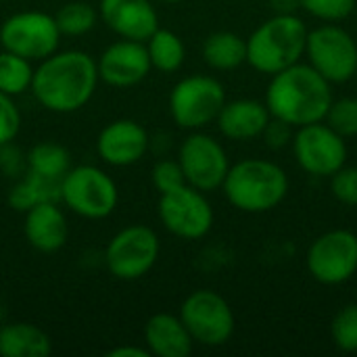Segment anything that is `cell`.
Listing matches in <instances>:
<instances>
[{
    "instance_id": "obj_1",
    "label": "cell",
    "mask_w": 357,
    "mask_h": 357,
    "mask_svg": "<svg viewBox=\"0 0 357 357\" xmlns=\"http://www.w3.org/2000/svg\"><path fill=\"white\" fill-rule=\"evenodd\" d=\"M100 77L96 59L84 50H56L33 69L29 92L50 113H75L84 109L96 92Z\"/></svg>"
},
{
    "instance_id": "obj_2",
    "label": "cell",
    "mask_w": 357,
    "mask_h": 357,
    "mask_svg": "<svg viewBox=\"0 0 357 357\" xmlns=\"http://www.w3.org/2000/svg\"><path fill=\"white\" fill-rule=\"evenodd\" d=\"M333 98V84L310 63L299 61L272 75L264 100L272 117L301 128L324 121Z\"/></svg>"
},
{
    "instance_id": "obj_3",
    "label": "cell",
    "mask_w": 357,
    "mask_h": 357,
    "mask_svg": "<svg viewBox=\"0 0 357 357\" xmlns=\"http://www.w3.org/2000/svg\"><path fill=\"white\" fill-rule=\"evenodd\" d=\"M289 188L291 180L282 165L249 157L230 165L220 190L236 211L268 213L287 199Z\"/></svg>"
},
{
    "instance_id": "obj_4",
    "label": "cell",
    "mask_w": 357,
    "mask_h": 357,
    "mask_svg": "<svg viewBox=\"0 0 357 357\" xmlns=\"http://www.w3.org/2000/svg\"><path fill=\"white\" fill-rule=\"evenodd\" d=\"M307 23L299 15H272L247 38V65L274 75L305 56Z\"/></svg>"
},
{
    "instance_id": "obj_5",
    "label": "cell",
    "mask_w": 357,
    "mask_h": 357,
    "mask_svg": "<svg viewBox=\"0 0 357 357\" xmlns=\"http://www.w3.org/2000/svg\"><path fill=\"white\" fill-rule=\"evenodd\" d=\"M61 203L79 218L105 220L117 209L119 188L96 165H71L61 180Z\"/></svg>"
},
{
    "instance_id": "obj_6",
    "label": "cell",
    "mask_w": 357,
    "mask_h": 357,
    "mask_svg": "<svg viewBox=\"0 0 357 357\" xmlns=\"http://www.w3.org/2000/svg\"><path fill=\"white\" fill-rule=\"evenodd\" d=\"M226 100V88L218 77L186 75L169 92V115L182 130H203L215 123Z\"/></svg>"
},
{
    "instance_id": "obj_7",
    "label": "cell",
    "mask_w": 357,
    "mask_h": 357,
    "mask_svg": "<svg viewBox=\"0 0 357 357\" xmlns=\"http://www.w3.org/2000/svg\"><path fill=\"white\" fill-rule=\"evenodd\" d=\"M161 243L146 224H132L111 236L102 253L109 274L117 280H140L159 261Z\"/></svg>"
},
{
    "instance_id": "obj_8",
    "label": "cell",
    "mask_w": 357,
    "mask_h": 357,
    "mask_svg": "<svg viewBox=\"0 0 357 357\" xmlns=\"http://www.w3.org/2000/svg\"><path fill=\"white\" fill-rule=\"evenodd\" d=\"M178 316L192 341L203 347L226 345L236 328V318L230 303L211 289H197L186 295Z\"/></svg>"
},
{
    "instance_id": "obj_9",
    "label": "cell",
    "mask_w": 357,
    "mask_h": 357,
    "mask_svg": "<svg viewBox=\"0 0 357 357\" xmlns=\"http://www.w3.org/2000/svg\"><path fill=\"white\" fill-rule=\"evenodd\" d=\"M305 59L333 86L347 84L357 71L356 38L339 23H322L307 31Z\"/></svg>"
},
{
    "instance_id": "obj_10",
    "label": "cell",
    "mask_w": 357,
    "mask_h": 357,
    "mask_svg": "<svg viewBox=\"0 0 357 357\" xmlns=\"http://www.w3.org/2000/svg\"><path fill=\"white\" fill-rule=\"evenodd\" d=\"M61 38L54 15L44 10H19L0 23V46L31 63L56 52Z\"/></svg>"
},
{
    "instance_id": "obj_11",
    "label": "cell",
    "mask_w": 357,
    "mask_h": 357,
    "mask_svg": "<svg viewBox=\"0 0 357 357\" xmlns=\"http://www.w3.org/2000/svg\"><path fill=\"white\" fill-rule=\"evenodd\" d=\"M157 215L163 228L172 236L182 241L205 238L215 222V213L207 199V192H201L188 184L159 195Z\"/></svg>"
},
{
    "instance_id": "obj_12",
    "label": "cell",
    "mask_w": 357,
    "mask_h": 357,
    "mask_svg": "<svg viewBox=\"0 0 357 357\" xmlns=\"http://www.w3.org/2000/svg\"><path fill=\"white\" fill-rule=\"evenodd\" d=\"M291 146L297 165L312 178H331L347 165L349 159L347 138L335 132L326 121L295 128Z\"/></svg>"
},
{
    "instance_id": "obj_13",
    "label": "cell",
    "mask_w": 357,
    "mask_h": 357,
    "mask_svg": "<svg viewBox=\"0 0 357 357\" xmlns=\"http://www.w3.org/2000/svg\"><path fill=\"white\" fill-rule=\"evenodd\" d=\"M310 276L324 287H339L357 274V234L345 228L328 230L312 241L305 253Z\"/></svg>"
},
{
    "instance_id": "obj_14",
    "label": "cell",
    "mask_w": 357,
    "mask_h": 357,
    "mask_svg": "<svg viewBox=\"0 0 357 357\" xmlns=\"http://www.w3.org/2000/svg\"><path fill=\"white\" fill-rule=\"evenodd\" d=\"M178 163L184 172L186 184L201 192L220 190L232 165L224 144L201 130L190 132L182 140L178 149Z\"/></svg>"
},
{
    "instance_id": "obj_15",
    "label": "cell",
    "mask_w": 357,
    "mask_h": 357,
    "mask_svg": "<svg viewBox=\"0 0 357 357\" xmlns=\"http://www.w3.org/2000/svg\"><path fill=\"white\" fill-rule=\"evenodd\" d=\"M96 67L100 82L113 88H132L146 79L153 69L144 42L123 38L102 50L96 59Z\"/></svg>"
},
{
    "instance_id": "obj_16",
    "label": "cell",
    "mask_w": 357,
    "mask_h": 357,
    "mask_svg": "<svg viewBox=\"0 0 357 357\" xmlns=\"http://www.w3.org/2000/svg\"><path fill=\"white\" fill-rule=\"evenodd\" d=\"M151 136L146 128L134 119H115L107 123L96 138L98 157L113 167H130L149 153Z\"/></svg>"
},
{
    "instance_id": "obj_17",
    "label": "cell",
    "mask_w": 357,
    "mask_h": 357,
    "mask_svg": "<svg viewBox=\"0 0 357 357\" xmlns=\"http://www.w3.org/2000/svg\"><path fill=\"white\" fill-rule=\"evenodd\" d=\"M98 17L123 40L146 42L159 27V15L151 0H100Z\"/></svg>"
},
{
    "instance_id": "obj_18",
    "label": "cell",
    "mask_w": 357,
    "mask_h": 357,
    "mask_svg": "<svg viewBox=\"0 0 357 357\" xmlns=\"http://www.w3.org/2000/svg\"><path fill=\"white\" fill-rule=\"evenodd\" d=\"M23 215V234L31 249L40 253H56L67 245L69 224L59 203H38Z\"/></svg>"
},
{
    "instance_id": "obj_19",
    "label": "cell",
    "mask_w": 357,
    "mask_h": 357,
    "mask_svg": "<svg viewBox=\"0 0 357 357\" xmlns=\"http://www.w3.org/2000/svg\"><path fill=\"white\" fill-rule=\"evenodd\" d=\"M270 119L272 115L266 100L234 98V100H226L215 123L224 138L234 142H249L261 138Z\"/></svg>"
},
{
    "instance_id": "obj_20",
    "label": "cell",
    "mask_w": 357,
    "mask_h": 357,
    "mask_svg": "<svg viewBox=\"0 0 357 357\" xmlns=\"http://www.w3.org/2000/svg\"><path fill=\"white\" fill-rule=\"evenodd\" d=\"M144 347L157 357H188L195 341L186 331L184 322L176 314L159 312L144 324Z\"/></svg>"
},
{
    "instance_id": "obj_21",
    "label": "cell",
    "mask_w": 357,
    "mask_h": 357,
    "mask_svg": "<svg viewBox=\"0 0 357 357\" xmlns=\"http://www.w3.org/2000/svg\"><path fill=\"white\" fill-rule=\"evenodd\" d=\"M52 351L50 337L29 322L0 324V356L2 357H46Z\"/></svg>"
},
{
    "instance_id": "obj_22",
    "label": "cell",
    "mask_w": 357,
    "mask_h": 357,
    "mask_svg": "<svg viewBox=\"0 0 357 357\" xmlns=\"http://www.w3.org/2000/svg\"><path fill=\"white\" fill-rule=\"evenodd\" d=\"M203 61L215 71H234L247 63V38L236 31H213L203 42Z\"/></svg>"
},
{
    "instance_id": "obj_23",
    "label": "cell",
    "mask_w": 357,
    "mask_h": 357,
    "mask_svg": "<svg viewBox=\"0 0 357 357\" xmlns=\"http://www.w3.org/2000/svg\"><path fill=\"white\" fill-rule=\"evenodd\" d=\"M6 201H8L10 209L21 211V213H25L27 209H31L38 203H46V201L61 203V180L44 178L33 172H25L10 186Z\"/></svg>"
},
{
    "instance_id": "obj_24",
    "label": "cell",
    "mask_w": 357,
    "mask_h": 357,
    "mask_svg": "<svg viewBox=\"0 0 357 357\" xmlns=\"http://www.w3.org/2000/svg\"><path fill=\"white\" fill-rule=\"evenodd\" d=\"M144 46H146L153 69L161 73H174L186 61V46L182 38L172 29L157 27L155 33L144 42Z\"/></svg>"
},
{
    "instance_id": "obj_25",
    "label": "cell",
    "mask_w": 357,
    "mask_h": 357,
    "mask_svg": "<svg viewBox=\"0 0 357 357\" xmlns=\"http://www.w3.org/2000/svg\"><path fill=\"white\" fill-rule=\"evenodd\" d=\"M25 157H27V172H33L44 178H52V180H63V176L71 167L69 151L63 144L50 142V140L33 144L25 153Z\"/></svg>"
},
{
    "instance_id": "obj_26",
    "label": "cell",
    "mask_w": 357,
    "mask_h": 357,
    "mask_svg": "<svg viewBox=\"0 0 357 357\" xmlns=\"http://www.w3.org/2000/svg\"><path fill=\"white\" fill-rule=\"evenodd\" d=\"M33 69L36 67L31 61L2 48L0 50V92L8 96H21L29 92Z\"/></svg>"
},
{
    "instance_id": "obj_27",
    "label": "cell",
    "mask_w": 357,
    "mask_h": 357,
    "mask_svg": "<svg viewBox=\"0 0 357 357\" xmlns=\"http://www.w3.org/2000/svg\"><path fill=\"white\" fill-rule=\"evenodd\" d=\"M54 19H56V25L63 36L77 38V36L90 33L96 27L98 10L84 0H71L56 10Z\"/></svg>"
},
{
    "instance_id": "obj_28",
    "label": "cell",
    "mask_w": 357,
    "mask_h": 357,
    "mask_svg": "<svg viewBox=\"0 0 357 357\" xmlns=\"http://www.w3.org/2000/svg\"><path fill=\"white\" fill-rule=\"evenodd\" d=\"M333 345L343 354H357V303L343 305L331 322Z\"/></svg>"
},
{
    "instance_id": "obj_29",
    "label": "cell",
    "mask_w": 357,
    "mask_h": 357,
    "mask_svg": "<svg viewBox=\"0 0 357 357\" xmlns=\"http://www.w3.org/2000/svg\"><path fill=\"white\" fill-rule=\"evenodd\" d=\"M335 132H339L343 138H356L357 136V96H343L333 98V105L324 119Z\"/></svg>"
},
{
    "instance_id": "obj_30",
    "label": "cell",
    "mask_w": 357,
    "mask_h": 357,
    "mask_svg": "<svg viewBox=\"0 0 357 357\" xmlns=\"http://www.w3.org/2000/svg\"><path fill=\"white\" fill-rule=\"evenodd\" d=\"M301 10L322 23H341L354 15L357 0H299Z\"/></svg>"
},
{
    "instance_id": "obj_31",
    "label": "cell",
    "mask_w": 357,
    "mask_h": 357,
    "mask_svg": "<svg viewBox=\"0 0 357 357\" xmlns=\"http://www.w3.org/2000/svg\"><path fill=\"white\" fill-rule=\"evenodd\" d=\"M331 195L347 207H357V165H343L331 178Z\"/></svg>"
},
{
    "instance_id": "obj_32",
    "label": "cell",
    "mask_w": 357,
    "mask_h": 357,
    "mask_svg": "<svg viewBox=\"0 0 357 357\" xmlns=\"http://www.w3.org/2000/svg\"><path fill=\"white\" fill-rule=\"evenodd\" d=\"M151 180H153V186L159 190V195L176 190V188L186 184V178H184V172H182L178 159H161V161H157L155 167H153Z\"/></svg>"
},
{
    "instance_id": "obj_33",
    "label": "cell",
    "mask_w": 357,
    "mask_h": 357,
    "mask_svg": "<svg viewBox=\"0 0 357 357\" xmlns=\"http://www.w3.org/2000/svg\"><path fill=\"white\" fill-rule=\"evenodd\" d=\"M21 130V111L15 102V96L0 92V144L15 142Z\"/></svg>"
},
{
    "instance_id": "obj_34",
    "label": "cell",
    "mask_w": 357,
    "mask_h": 357,
    "mask_svg": "<svg viewBox=\"0 0 357 357\" xmlns=\"http://www.w3.org/2000/svg\"><path fill=\"white\" fill-rule=\"evenodd\" d=\"M0 172L10 180H19L27 172V157L13 142L0 144Z\"/></svg>"
},
{
    "instance_id": "obj_35",
    "label": "cell",
    "mask_w": 357,
    "mask_h": 357,
    "mask_svg": "<svg viewBox=\"0 0 357 357\" xmlns=\"http://www.w3.org/2000/svg\"><path fill=\"white\" fill-rule=\"evenodd\" d=\"M293 134H295V128H293L291 123L272 117V119L268 121V126H266L261 138H264V144H266L270 151H282V149L291 146Z\"/></svg>"
},
{
    "instance_id": "obj_36",
    "label": "cell",
    "mask_w": 357,
    "mask_h": 357,
    "mask_svg": "<svg viewBox=\"0 0 357 357\" xmlns=\"http://www.w3.org/2000/svg\"><path fill=\"white\" fill-rule=\"evenodd\" d=\"M268 6L274 15H297V10H301L299 0H268Z\"/></svg>"
},
{
    "instance_id": "obj_37",
    "label": "cell",
    "mask_w": 357,
    "mask_h": 357,
    "mask_svg": "<svg viewBox=\"0 0 357 357\" xmlns=\"http://www.w3.org/2000/svg\"><path fill=\"white\" fill-rule=\"evenodd\" d=\"M107 357H151V351L138 345H119V347H113Z\"/></svg>"
},
{
    "instance_id": "obj_38",
    "label": "cell",
    "mask_w": 357,
    "mask_h": 357,
    "mask_svg": "<svg viewBox=\"0 0 357 357\" xmlns=\"http://www.w3.org/2000/svg\"><path fill=\"white\" fill-rule=\"evenodd\" d=\"M161 2H165V4H178V2H182V0H161Z\"/></svg>"
},
{
    "instance_id": "obj_39",
    "label": "cell",
    "mask_w": 357,
    "mask_h": 357,
    "mask_svg": "<svg viewBox=\"0 0 357 357\" xmlns=\"http://www.w3.org/2000/svg\"><path fill=\"white\" fill-rule=\"evenodd\" d=\"M4 320V307H2V303H0V322Z\"/></svg>"
},
{
    "instance_id": "obj_40",
    "label": "cell",
    "mask_w": 357,
    "mask_h": 357,
    "mask_svg": "<svg viewBox=\"0 0 357 357\" xmlns=\"http://www.w3.org/2000/svg\"><path fill=\"white\" fill-rule=\"evenodd\" d=\"M354 79H356V84H357V71H356V77H354Z\"/></svg>"
},
{
    "instance_id": "obj_41",
    "label": "cell",
    "mask_w": 357,
    "mask_h": 357,
    "mask_svg": "<svg viewBox=\"0 0 357 357\" xmlns=\"http://www.w3.org/2000/svg\"><path fill=\"white\" fill-rule=\"evenodd\" d=\"M0 2H4V0H0Z\"/></svg>"
}]
</instances>
